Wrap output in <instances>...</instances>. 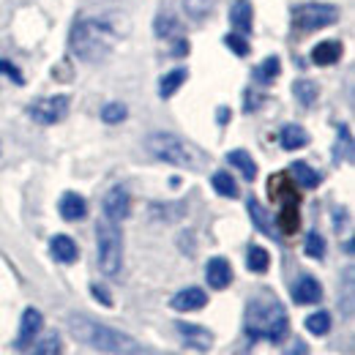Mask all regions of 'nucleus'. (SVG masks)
Wrapping results in <instances>:
<instances>
[{"label":"nucleus","mask_w":355,"mask_h":355,"mask_svg":"<svg viewBox=\"0 0 355 355\" xmlns=\"http://www.w3.org/2000/svg\"><path fill=\"white\" fill-rule=\"evenodd\" d=\"M243 331L249 339L254 342H270L279 345L287 339L290 334V317L287 309L282 306V301L270 293H260L246 304L243 314Z\"/></svg>","instance_id":"1"},{"label":"nucleus","mask_w":355,"mask_h":355,"mask_svg":"<svg viewBox=\"0 0 355 355\" xmlns=\"http://www.w3.org/2000/svg\"><path fill=\"white\" fill-rule=\"evenodd\" d=\"M69 334H71L77 342L88 345V347L98 350V353H107V355H139L142 353V347H139V342H137L134 336L118 331V328H112V325H104V322L93 320L88 314H71V317H69Z\"/></svg>","instance_id":"2"},{"label":"nucleus","mask_w":355,"mask_h":355,"mask_svg":"<svg viewBox=\"0 0 355 355\" xmlns=\"http://www.w3.org/2000/svg\"><path fill=\"white\" fill-rule=\"evenodd\" d=\"M69 42H71V52L80 60L98 63L101 58H107L112 52V46L118 42V33L107 19H83L74 25Z\"/></svg>","instance_id":"3"},{"label":"nucleus","mask_w":355,"mask_h":355,"mask_svg":"<svg viewBox=\"0 0 355 355\" xmlns=\"http://www.w3.org/2000/svg\"><path fill=\"white\" fill-rule=\"evenodd\" d=\"M96 257L104 276H118L123 268V235L121 227L110 219L96 224Z\"/></svg>","instance_id":"4"},{"label":"nucleus","mask_w":355,"mask_h":355,"mask_svg":"<svg viewBox=\"0 0 355 355\" xmlns=\"http://www.w3.org/2000/svg\"><path fill=\"white\" fill-rule=\"evenodd\" d=\"M145 148L153 159L167 162L173 167H194L197 164V156H194L191 145H186L180 137L170 132H153L145 139Z\"/></svg>","instance_id":"5"},{"label":"nucleus","mask_w":355,"mask_h":355,"mask_svg":"<svg viewBox=\"0 0 355 355\" xmlns=\"http://www.w3.org/2000/svg\"><path fill=\"white\" fill-rule=\"evenodd\" d=\"M270 194L282 200V208L276 214V227L282 235H295L298 227H301V197L295 189L290 186H276L270 180Z\"/></svg>","instance_id":"6"},{"label":"nucleus","mask_w":355,"mask_h":355,"mask_svg":"<svg viewBox=\"0 0 355 355\" xmlns=\"http://www.w3.org/2000/svg\"><path fill=\"white\" fill-rule=\"evenodd\" d=\"M295 28L309 33V31H320V28H328L339 19V8L331 6V3H306L301 8H295Z\"/></svg>","instance_id":"7"},{"label":"nucleus","mask_w":355,"mask_h":355,"mask_svg":"<svg viewBox=\"0 0 355 355\" xmlns=\"http://www.w3.org/2000/svg\"><path fill=\"white\" fill-rule=\"evenodd\" d=\"M69 107H71V98L63 96V93L60 96H44V98H39L28 107V115L42 126H55L69 115Z\"/></svg>","instance_id":"8"},{"label":"nucleus","mask_w":355,"mask_h":355,"mask_svg":"<svg viewBox=\"0 0 355 355\" xmlns=\"http://www.w3.org/2000/svg\"><path fill=\"white\" fill-rule=\"evenodd\" d=\"M101 211H104V219H110V222L115 224L129 219V214H132V194L123 186H112L104 194V200H101Z\"/></svg>","instance_id":"9"},{"label":"nucleus","mask_w":355,"mask_h":355,"mask_svg":"<svg viewBox=\"0 0 355 355\" xmlns=\"http://www.w3.org/2000/svg\"><path fill=\"white\" fill-rule=\"evenodd\" d=\"M42 328H44V314L39 309H25L22 311V320H19V334H17V342H14V347L17 350H28L33 342H36V336L42 334Z\"/></svg>","instance_id":"10"},{"label":"nucleus","mask_w":355,"mask_h":355,"mask_svg":"<svg viewBox=\"0 0 355 355\" xmlns=\"http://www.w3.org/2000/svg\"><path fill=\"white\" fill-rule=\"evenodd\" d=\"M293 301L298 306H311V304H320L322 301V284L311 276V273H304L295 279L293 284Z\"/></svg>","instance_id":"11"},{"label":"nucleus","mask_w":355,"mask_h":355,"mask_svg":"<svg viewBox=\"0 0 355 355\" xmlns=\"http://www.w3.org/2000/svg\"><path fill=\"white\" fill-rule=\"evenodd\" d=\"M178 334L189 342V347H194V350H200V353H205V350H211L214 347V334L205 328V325H197V322H175Z\"/></svg>","instance_id":"12"},{"label":"nucleus","mask_w":355,"mask_h":355,"mask_svg":"<svg viewBox=\"0 0 355 355\" xmlns=\"http://www.w3.org/2000/svg\"><path fill=\"white\" fill-rule=\"evenodd\" d=\"M205 304H208V295L200 287H186V290L175 293L170 301V306L175 311H200L205 309Z\"/></svg>","instance_id":"13"},{"label":"nucleus","mask_w":355,"mask_h":355,"mask_svg":"<svg viewBox=\"0 0 355 355\" xmlns=\"http://www.w3.org/2000/svg\"><path fill=\"white\" fill-rule=\"evenodd\" d=\"M205 279L214 290H227L232 284V268L224 257H211L205 266Z\"/></svg>","instance_id":"14"},{"label":"nucleus","mask_w":355,"mask_h":355,"mask_svg":"<svg viewBox=\"0 0 355 355\" xmlns=\"http://www.w3.org/2000/svg\"><path fill=\"white\" fill-rule=\"evenodd\" d=\"M60 216L66 219V222H80V219H85L88 216V202H85V197L83 194H77V191H66L63 197H60Z\"/></svg>","instance_id":"15"},{"label":"nucleus","mask_w":355,"mask_h":355,"mask_svg":"<svg viewBox=\"0 0 355 355\" xmlns=\"http://www.w3.org/2000/svg\"><path fill=\"white\" fill-rule=\"evenodd\" d=\"M49 254H52V260H58V263H63V266H71V263H77L80 249H77V243H74L69 235H52V241H49Z\"/></svg>","instance_id":"16"},{"label":"nucleus","mask_w":355,"mask_h":355,"mask_svg":"<svg viewBox=\"0 0 355 355\" xmlns=\"http://www.w3.org/2000/svg\"><path fill=\"white\" fill-rule=\"evenodd\" d=\"M252 17H254V11H252V3L249 0H235L232 3V8H230V25H232L235 33L249 36L252 33Z\"/></svg>","instance_id":"17"},{"label":"nucleus","mask_w":355,"mask_h":355,"mask_svg":"<svg viewBox=\"0 0 355 355\" xmlns=\"http://www.w3.org/2000/svg\"><path fill=\"white\" fill-rule=\"evenodd\" d=\"M279 145L284 150H301V148L309 145V132L304 126H298V123H287L279 132Z\"/></svg>","instance_id":"18"},{"label":"nucleus","mask_w":355,"mask_h":355,"mask_svg":"<svg viewBox=\"0 0 355 355\" xmlns=\"http://www.w3.org/2000/svg\"><path fill=\"white\" fill-rule=\"evenodd\" d=\"M342 42H320V44L311 49V63L314 66H334V63H339V58H342Z\"/></svg>","instance_id":"19"},{"label":"nucleus","mask_w":355,"mask_h":355,"mask_svg":"<svg viewBox=\"0 0 355 355\" xmlns=\"http://www.w3.org/2000/svg\"><path fill=\"white\" fill-rule=\"evenodd\" d=\"M290 175H293V180L298 186H304V189H317L320 180H322V175L311 164H306V162H293L290 164Z\"/></svg>","instance_id":"20"},{"label":"nucleus","mask_w":355,"mask_h":355,"mask_svg":"<svg viewBox=\"0 0 355 355\" xmlns=\"http://www.w3.org/2000/svg\"><path fill=\"white\" fill-rule=\"evenodd\" d=\"M227 162H230L241 175L246 178V180H254V178H257V164H254V159H252L243 148L230 150V153H227Z\"/></svg>","instance_id":"21"},{"label":"nucleus","mask_w":355,"mask_h":355,"mask_svg":"<svg viewBox=\"0 0 355 355\" xmlns=\"http://www.w3.org/2000/svg\"><path fill=\"white\" fill-rule=\"evenodd\" d=\"M246 208H249V216H252V222L257 224V230L260 232H266L270 238H276V224L270 222V216H268V211L254 200V197H249L246 200Z\"/></svg>","instance_id":"22"},{"label":"nucleus","mask_w":355,"mask_h":355,"mask_svg":"<svg viewBox=\"0 0 355 355\" xmlns=\"http://www.w3.org/2000/svg\"><path fill=\"white\" fill-rule=\"evenodd\" d=\"M293 93H295L298 104L309 110V107L317 104V98H320V85H317L314 80H295V83H293Z\"/></svg>","instance_id":"23"},{"label":"nucleus","mask_w":355,"mask_h":355,"mask_svg":"<svg viewBox=\"0 0 355 355\" xmlns=\"http://www.w3.org/2000/svg\"><path fill=\"white\" fill-rule=\"evenodd\" d=\"M279 71H282V60H279V55H270V58H266V60L254 69V83L270 85V83L279 77Z\"/></svg>","instance_id":"24"},{"label":"nucleus","mask_w":355,"mask_h":355,"mask_svg":"<svg viewBox=\"0 0 355 355\" xmlns=\"http://www.w3.org/2000/svg\"><path fill=\"white\" fill-rule=\"evenodd\" d=\"M186 77H189V71H186V69H173V71H167V74L162 77V83H159V96H162V98L175 96L178 88L186 83Z\"/></svg>","instance_id":"25"},{"label":"nucleus","mask_w":355,"mask_h":355,"mask_svg":"<svg viewBox=\"0 0 355 355\" xmlns=\"http://www.w3.org/2000/svg\"><path fill=\"white\" fill-rule=\"evenodd\" d=\"M246 268L252 273H266L268 268H270L268 249H263V246H249V252H246Z\"/></svg>","instance_id":"26"},{"label":"nucleus","mask_w":355,"mask_h":355,"mask_svg":"<svg viewBox=\"0 0 355 355\" xmlns=\"http://www.w3.org/2000/svg\"><path fill=\"white\" fill-rule=\"evenodd\" d=\"M304 325H306V331H309L311 336H325V334L331 331V311H325V309L314 311V314L306 317Z\"/></svg>","instance_id":"27"},{"label":"nucleus","mask_w":355,"mask_h":355,"mask_svg":"<svg viewBox=\"0 0 355 355\" xmlns=\"http://www.w3.org/2000/svg\"><path fill=\"white\" fill-rule=\"evenodd\" d=\"M211 186L216 189V194H222V197H230V200H235L238 197V183H235V178L230 175V173H214L211 178Z\"/></svg>","instance_id":"28"},{"label":"nucleus","mask_w":355,"mask_h":355,"mask_svg":"<svg viewBox=\"0 0 355 355\" xmlns=\"http://www.w3.org/2000/svg\"><path fill=\"white\" fill-rule=\"evenodd\" d=\"M126 118H129V110H126V104H121V101H110V104L101 107V121L110 123V126L123 123Z\"/></svg>","instance_id":"29"},{"label":"nucleus","mask_w":355,"mask_h":355,"mask_svg":"<svg viewBox=\"0 0 355 355\" xmlns=\"http://www.w3.org/2000/svg\"><path fill=\"white\" fill-rule=\"evenodd\" d=\"M304 252L309 254L311 260H322L325 252H328V243H325V238H322L320 232L311 230L309 235H306V241H304Z\"/></svg>","instance_id":"30"},{"label":"nucleus","mask_w":355,"mask_h":355,"mask_svg":"<svg viewBox=\"0 0 355 355\" xmlns=\"http://www.w3.org/2000/svg\"><path fill=\"white\" fill-rule=\"evenodd\" d=\"M214 6H216V0H183V11L191 19H205L214 11Z\"/></svg>","instance_id":"31"},{"label":"nucleus","mask_w":355,"mask_h":355,"mask_svg":"<svg viewBox=\"0 0 355 355\" xmlns=\"http://www.w3.org/2000/svg\"><path fill=\"white\" fill-rule=\"evenodd\" d=\"M153 31H156V36H159V39H170V36L180 33V25H178V19L173 17V14H159V17H156Z\"/></svg>","instance_id":"32"},{"label":"nucleus","mask_w":355,"mask_h":355,"mask_svg":"<svg viewBox=\"0 0 355 355\" xmlns=\"http://www.w3.org/2000/svg\"><path fill=\"white\" fill-rule=\"evenodd\" d=\"M31 355H60V336L58 334H46L44 339L33 347Z\"/></svg>","instance_id":"33"},{"label":"nucleus","mask_w":355,"mask_h":355,"mask_svg":"<svg viewBox=\"0 0 355 355\" xmlns=\"http://www.w3.org/2000/svg\"><path fill=\"white\" fill-rule=\"evenodd\" d=\"M224 44L230 46L238 58H246V55H249V49H252L249 42H246V36H241V33H227V36H224Z\"/></svg>","instance_id":"34"},{"label":"nucleus","mask_w":355,"mask_h":355,"mask_svg":"<svg viewBox=\"0 0 355 355\" xmlns=\"http://www.w3.org/2000/svg\"><path fill=\"white\" fill-rule=\"evenodd\" d=\"M0 74H6L14 85H25V77H22V71L14 66V63H8L6 58H0Z\"/></svg>","instance_id":"35"},{"label":"nucleus","mask_w":355,"mask_h":355,"mask_svg":"<svg viewBox=\"0 0 355 355\" xmlns=\"http://www.w3.org/2000/svg\"><path fill=\"white\" fill-rule=\"evenodd\" d=\"M90 293H93V298H96L98 304H104L107 309H112V298H110V293H107L104 287H98V284H90Z\"/></svg>","instance_id":"36"},{"label":"nucleus","mask_w":355,"mask_h":355,"mask_svg":"<svg viewBox=\"0 0 355 355\" xmlns=\"http://www.w3.org/2000/svg\"><path fill=\"white\" fill-rule=\"evenodd\" d=\"M284 355H309V347H306V342H301V339H298V342H293V345H290V350H287Z\"/></svg>","instance_id":"37"},{"label":"nucleus","mask_w":355,"mask_h":355,"mask_svg":"<svg viewBox=\"0 0 355 355\" xmlns=\"http://www.w3.org/2000/svg\"><path fill=\"white\" fill-rule=\"evenodd\" d=\"M227 118H230V112H227V110H219V123H227Z\"/></svg>","instance_id":"38"},{"label":"nucleus","mask_w":355,"mask_h":355,"mask_svg":"<svg viewBox=\"0 0 355 355\" xmlns=\"http://www.w3.org/2000/svg\"><path fill=\"white\" fill-rule=\"evenodd\" d=\"M0 153H3V148H0Z\"/></svg>","instance_id":"39"}]
</instances>
